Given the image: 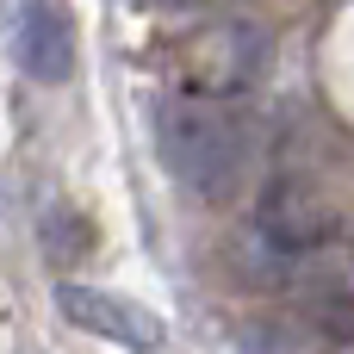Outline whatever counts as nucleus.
<instances>
[{
    "label": "nucleus",
    "instance_id": "nucleus-2",
    "mask_svg": "<svg viewBox=\"0 0 354 354\" xmlns=\"http://www.w3.org/2000/svg\"><path fill=\"white\" fill-rule=\"evenodd\" d=\"M255 230L274 255H317L336 236V205L311 174H274L255 205Z\"/></svg>",
    "mask_w": 354,
    "mask_h": 354
},
{
    "label": "nucleus",
    "instance_id": "nucleus-6",
    "mask_svg": "<svg viewBox=\"0 0 354 354\" xmlns=\"http://www.w3.org/2000/svg\"><path fill=\"white\" fill-rule=\"evenodd\" d=\"M168 6H187V12H199V6H230V0H168Z\"/></svg>",
    "mask_w": 354,
    "mask_h": 354
},
{
    "label": "nucleus",
    "instance_id": "nucleus-5",
    "mask_svg": "<svg viewBox=\"0 0 354 354\" xmlns=\"http://www.w3.org/2000/svg\"><path fill=\"white\" fill-rule=\"evenodd\" d=\"M305 324L330 342H354V292L330 286V292H311L305 299Z\"/></svg>",
    "mask_w": 354,
    "mask_h": 354
},
{
    "label": "nucleus",
    "instance_id": "nucleus-3",
    "mask_svg": "<svg viewBox=\"0 0 354 354\" xmlns=\"http://www.w3.org/2000/svg\"><path fill=\"white\" fill-rule=\"evenodd\" d=\"M56 311H62L75 330H87V336H100V342H118V348H131V354H156L162 348V317L143 311V305H131V299H118V292H106V286L62 280V286H56Z\"/></svg>",
    "mask_w": 354,
    "mask_h": 354
},
{
    "label": "nucleus",
    "instance_id": "nucleus-1",
    "mask_svg": "<svg viewBox=\"0 0 354 354\" xmlns=\"http://www.w3.org/2000/svg\"><path fill=\"white\" fill-rule=\"evenodd\" d=\"M156 156L162 168L205 205H224L243 193L249 180V162H255V143H249V124L224 106V100H205V93H168L156 106Z\"/></svg>",
    "mask_w": 354,
    "mask_h": 354
},
{
    "label": "nucleus",
    "instance_id": "nucleus-4",
    "mask_svg": "<svg viewBox=\"0 0 354 354\" xmlns=\"http://www.w3.org/2000/svg\"><path fill=\"white\" fill-rule=\"evenodd\" d=\"M19 62L44 87H62L75 75V12H68V0H25V12H19Z\"/></svg>",
    "mask_w": 354,
    "mask_h": 354
}]
</instances>
